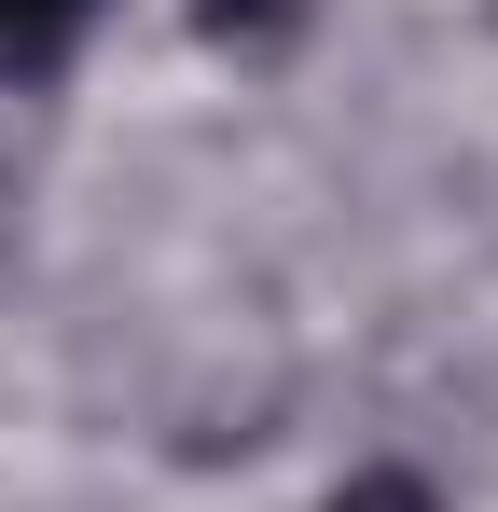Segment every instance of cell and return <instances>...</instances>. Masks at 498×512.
<instances>
[{
    "label": "cell",
    "mask_w": 498,
    "mask_h": 512,
    "mask_svg": "<svg viewBox=\"0 0 498 512\" xmlns=\"http://www.w3.org/2000/svg\"><path fill=\"white\" fill-rule=\"evenodd\" d=\"M97 14H111V0H0V70H28V84L70 70V42L97 28Z\"/></svg>",
    "instance_id": "6da1fadb"
},
{
    "label": "cell",
    "mask_w": 498,
    "mask_h": 512,
    "mask_svg": "<svg viewBox=\"0 0 498 512\" xmlns=\"http://www.w3.org/2000/svg\"><path fill=\"white\" fill-rule=\"evenodd\" d=\"M319 512H443V485H429V471H346Z\"/></svg>",
    "instance_id": "7a4b0ae2"
},
{
    "label": "cell",
    "mask_w": 498,
    "mask_h": 512,
    "mask_svg": "<svg viewBox=\"0 0 498 512\" xmlns=\"http://www.w3.org/2000/svg\"><path fill=\"white\" fill-rule=\"evenodd\" d=\"M208 14V42H291L305 28V0H194Z\"/></svg>",
    "instance_id": "3957f363"
}]
</instances>
